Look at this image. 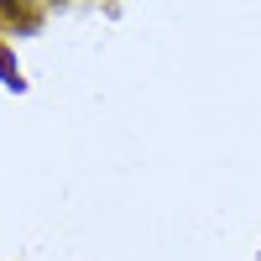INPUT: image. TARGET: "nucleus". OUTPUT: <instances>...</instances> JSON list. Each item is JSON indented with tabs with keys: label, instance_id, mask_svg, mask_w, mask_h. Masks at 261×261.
<instances>
[{
	"label": "nucleus",
	"instance_id": "1",
	"mask_svg": "<svg viewBox=\"0 0 261 261\" xmlns=\"http://www.w3.org/2000/svg\"><path fill=\"white\" fill-rule=\"evenodd\" d=\"M0 79H6L11 89H16V84H21V79H16V63H11V53H0Z\"/></svg>",
	"mask_w": 261,
	"mask_h": 261
}]
</instances>
